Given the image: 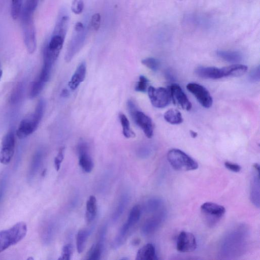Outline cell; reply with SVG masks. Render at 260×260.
<instances>
[{
    "label": "cell",
    "mask_w": 260,
    "mask_h": 260,
    "mask_svg": "<svg viewBox=\"0 0 260 260\" xmlns=\"http://www.w3.org/2000/svg\"><path fill=\"white\" fill-rule=\"evenodd\" d=\"M33 12L23 8L21 16V26L24 42L27 51L33 53L37 48L36 31L33 19Z\"/></svg>",
    "instance_id": "cell-3"
},
{
    "label": "cell",
    "mask_w": 260,
    "mask_h": 260,
    "mask_svg": "<svg viewBox=\"0 0 260 260\" xmlns=\"http://www.w3.org/2000/svg\"><path fill=\"white\" fill-rule=\"evenodd\" d=\"M90 234V231L82 229L78 231L76 237V247L79 253L84 250L87 239Z\"/></svg>",
    "instance_id": "cell-27"
},
{
    "label": "cell",
    "mask_w": 260,
    "mask_h": 260,
    "mask_svg": "<svg viewBox=\"0 0 260 260\" xmlns=\"http://www.w3.org/2000/svg\"><path fill=\"white\" fill-rule=\"evenodd\" d=\"M148 80L144 76L141 75L139 77V81L135 87V90L139 92H145L148 84Z\"/></svg>",
    "instance_id": "cell-35"
},
{
    "label": "cell",
    "mask_w": 260,
    "mask_h": 260,
    "mask_svg": "<svg viewBox=\"0 0 260 260\" xmlns=\"http://www.w3.org/2000/svg\"><path fill=\"white\" fill-rule=\"evenodd\" d=\"M141 214V207L139 205H135L131 210L129 216L125 223L131 228L139 221Z\"/></svg>",
    "instance_id": "cell-28"
},
{
    "label": "cell",
    "mask_w": 260,
    "mask_h": 260,
    "mask_svg": "<svg viewBox=\"0 0 260 260\" xmlns=\"http://www.w3.org/2000/svg\"><path fill=\"white\" fill-rule=\"evenodd\" d=\"M7 176L6 174L3 177L0 184V203L2 200L7 186Z\"/></svg>",
    "instance_id": "cell-42"
},
{
    "label": "cell",
    "mask_w": 260,
    "mask_h": 260,
    "mask_svg": "<svg viewBox=\"0 0 260 260\" xmlns=\"http://www.w3.org/2000/svg\"><path fill=\"white\" fill-rule=\"evenodd\" d=\"M2 76V70L0 68V79Z\"/></svg>",
    "instance_id": "cell-48"
},
{
    "label": "cell",
    "mask_w": 260,
    "mask_h": 260,
    "mask_svg": "<svg viewBox=\"0 0 260 260\" xmlns=\"http://www.w3.org/2000/svg\"><path fill=\"white\" fill-rule=\"evenodd\" d=\"M167 159L171 166L177 171H191L198 168V164L194 159L178 149L170 150Z\"/></svg>",
    "instance_id": "cell-5"
},
{
    "label": "cell",
    "mask_w": 260,
    "mask_h": 260,
    "mask_svg": "<svg viewBox=\"0 0 260 260\" xmlns=\"http://www.w3.org/2000/svg\"><path fill=\"white\" fill-rule=\"evenodd\" d=\"M147 91L150 101L154 107L164 108L170 103L171 96L169 88L149 86Z\"/></svg>",
    "instance_id": "cell-7"
},
{
    "label": "cell",
    "mask_w": 260,
    "mask_h": 260,
    "mask_svg": "<svg viewBox=\"0 0 260 260\" xmlns=\"http://www.w3.org/2000/svg\"><path fill=\"white\" fill-rule=\"evenodd\" d=\"M84 3L83 0H73L71 4V9L72 11L75 14L78 15L83 11Z\"/></svg>",
    "instance_id": "cell-34"
},
{
    "label": "cell",
    "mask_w": 260,
    "mask_h": 260,
    "mask_svg": "<svg viewBox=\"0 0 260 260\" xmlns=\"http://www.w3.org/2000/svg\"><path fill=\"white\" fill-rule=\"evenodd\" d=\"M16 140L13 131L8 132L3 138L0 146V162L10 163L15 152Z\"/></svg>",
    "instance_id": "cell-6"
},
{
    "label": "cell",
    "mask_w": 260,
    "mask_h": 260,
    "mask_svg": "<svg viewBox=\"0 0 260 260\" xmlns=\"http://www.w3.org/2000/svg\"><path fill=\"white\" fill-rule=\"evenodd\" d=\"M23 0H11V14L13 19H17L20 15Z\"/></svg>",
    "instance_id": "cell-31"
},
{
    "label": "cell",
    "mask_w": 260,
    "mask_h": 260,
    "mask_svg": "<svg viewBox=\"0 0 260 260\" xmlns=\"http://www.w3.org/2000/svg\"><path fill=\"white\" fill-rule=\"evenodd\" d=\"M186 88L196 97L203 107L209 108L212 106V98L204 86L197 83L190 82L187 84Z\"/></svg>",
    "instance_id": "cell-9"
},
{
    "label": "cell",
    "mask_w": 260,
    "mask_h": 260,
    "mask_svg": "<svg viewBox=\"0 0 260 260\" xmlns=\"http://www.w3.org/2000/svg\"><path fill=\"white\" fill-rule=\"evenodd\" d=\"M104 244L98 242L93 245L88 252L87 259L98 260L100 259L103 250Z\"/></svg>",
    "instance_id": "cell-30"
},
{
    "label": "cell",
    "mask_w": 260,
    "mask_h": 260,
    "mask_svg": "<svg viewBox=\"0 0 260 260\" xmlns=\"http://www.w3.org/2000/svg\"><path fill=\"white\" fill-rule=\"evenodd\" d=\"M139 243H140L139 239H135L133 241V244L134 245H137L139 244Z\"/></svg>",
    "instance_id": "cell-47"
},
{
    "label": "cell",
    "mask_w": 260,
    "mask_h": 260,
    "mask_svg": "<svg viewBox=\"0 0 260 260\" xmlns=\"http://www.w3.org/2000/svg\"><path fill=\"white\" fill-rule=\"evenodd\" d=\"M131 117L137 125L142 129L145 136L151 138L153 135V126L151 119L138 110Z\"/></svg>",
    "instance_id": "cell-13"
},
{
    "label": "cell",
    "mask_w": 260,
    "mask_h": 260,
    "mask_svg": "<svg viewBox=\"0 0 260 260\" xmlns=\"http://www.w3.org/2000/svg\"><path fill=\"white\" fill-rule=\"evenodd\" d=\"M171 100L174 104L180 107L182 109L189 111L191 108V103L188 100L181 87L177 84H172L169 88Z\"/></svg>",
    "instance_id": "cell-12"
},
{
    "label": "cell",
    "mask_w": 260,
    "mask_h": 260,
    "mask_svg": "<svg viewBox=\"0 0 260 260\" xmlns=\"http://www.w3.org/2000/svg\"><path fill=\"white\" fill-rule=\"evenodd\" d=\"M224 70L225 77H239L245 74L247 71V67L241 64H233L224 67Z\"/></svg>",
    "instance_id": "cell-22"
},
{
    "label": "cell",
    "mask_w": 260,
    "mask_h": 260,
    "mask_svg": "<svg viewBox=\"0 0 260 260\" xmlns=\"http://www.w3.org/2000/svg\"><path fill=\"white\" fill-rule=\"evenodd\" d=\"M197 243L194 235L191 233L182 231L177 239V249L181 252H190L194 251Z\"/></svg>",
    "instance_id": "cell-11"
},
{
    "label": "cell",
    "mask_w": 260,
    "mask_h": 260,
    "mask_svg": "<svg viewBox=\"0 0 260 260\" xmlns=\"http://www.w3.org/2000/svg\"><path fill=\"white\" fill-rule=\"evenodd\" d=\"M190 134L191 137L193 138L197 137V136H198V134L197 133V132L192 130L190 131Z\"/></svg>",
    "instance_id": "cell-46"
},
{
    "label": "cell",
    "mask_w": 260,
    "mask_h": 260,
    "mask_svg": "<svg viewBox=\"0 0 260 260\" xmlns=\"http://www.w3.org/2000/svg\"><path fill=\"white\" fill-rule=\"evenodd\" d=\"M259 66L254 68L250 73L249 75V80L252 82H256L259 81Z\"/></svg>",
    "instance_id": "cell-39"
},
{
    "label": "cell",
    "mask_w": 260,
    "mask_h": 260,
    "mask_svg": "<svg viewBox=\"0 0 260 260\" xmlns=\"http://www.w3.org/2000/svg\"><path fill=\"white\" fill-rule=\"evenodd\" d=\"M45 107L44 101L40 100L34 113L29 117L21 121L16 133L19 139L27 137L36 130L43 117Z\"/></svg>",
    "instance_id": "cell-2"
},
{
    "label": "cell",
    "mask_w": 260,
    "mask_h": 260,
    "mask_svg": "<svg viewBox=\"0 0 260 260\" xmlns=\"http://www.w3.org/2000/svg\"><path fill=\"white\" fill-rule=\"evenodd\" d=\"M162 220V214L155 215L147 219L143 224L141 231L143 235H147L153 233Z\"/></svg>",
    "instance_id": "cell-19"
},
{
    "label": "cell",
    "mask_w": 260,
    "mask_h": 260,
    "mask_svg": "<svg viewBox=\"0 0 260 260\" xmlns=\"http://www.w3.org/2000/svg\"><path fill=\"white\" fill-rule=\"evenodd\" d=\"M160 204V200L158 199H150L145 203V210L147 212H153L158 208Z\"/></svg>",
    "instance_id": "cell-33"
},
{
    "label": "cell",
    "mask_w": 260,
    "mask_h": 260,
    "mask_svg": "<svg viewBox=\"0 0 260 260\" xmlns=\"http://www.w3.org/2000/svg\"><path fill=\"white\" fill-rule=\"evenodd\" d=\"M224 166L226 168L234 172H238L241 169V166L239 165L230 161H225Z\"/></svg>",
    "instance_id": "cell-43"
},
{
    "label": "cell",
    "mask_w": 260,
    "mask_h": 260,
    "mask_svg": "<svg viewBox=\"0 0 260 260\" xmlns=\"http://www.w3.org/2000/svg\"><path fill=\"white\" fill-rule=\"evenodd\" d=\"M142 63L153 71H156L159 67V61L153 57H147L142 60Z\"/></svg>",
    "instance_id": "cell-32"
},
{
    "label": "cell",
    "mask_w": 260,
    "mask_h": 260,
    "mask_svg": "<svg viewBox=\"0 0 260 260\" xmlns=\"http://www.w3.org/2000/svg\"><path fill=\"white\" fill-rule=\"evenodd\" d=\"M164 117L167 122L172 124H178L183 121L181 113L178 110L173 108L167 111Z\"/></svg>",
    "instance_id": "cell-25"
},
{
    "label": "cell",
    "mask_w": 260,
    "mask_h": 260,
    "mask_svg": "<svg viewBox=\"0 0 260 260\" xmlns=\"http://www.w3.org/2000/svg\"><path fill=\"white\" fill-rule=\"evenodd\" d=\"M55 231L54 223L49 220L47 221L42 229L41 238L44 244H49L54 236Z\"/></svg>",
    "instance_id": "cell-20"
},
{
    "label": "cell",
    "mask_w": 260,
    "mask_h": 260,
    "mask_svg": "<svg viewBox=\"0 0 260 260\" xmlns=\"http://www.w3.org/2000/svg\"><path fill=\"white\" fill-rule=\"evenodd\" d=\"M130 229L125 222L123 224L111 244L113 249H117L124 243Z\"/></svg>",
    "instance_id": "cell-23"
},
{
    "label": "cell",
    "mask_w": 260,
    "mask_h": 260,
    "mask_svg": "<svg viewBox=\"0 0 260 260\" xmlns=\"http://www.w3.org/2000/svg\"><path fill=\"white\" fill-rule=\"evenodd\" d=\"M128 200L129 197L126 194H124L121 197L118 205L112 215V218L114 222L116 221L122 214L127 205Z\"/></svg>",
    "instance_id": "cell-26"
},
{
    "label": "cell",
    "mask_w": 260,
    "mask_h": 260,
    "mask_svg": "<svg viewBox=\"0 0 260 260\" xmlns=\"http://www.w3.org/2000/svg\"><path fill=\"white\" fill-rule=\"evenodd\" d=\"M86 73V64L84 62H82L77 67L70 81L69 82L68 85L71 89L74 90L77 89L80 83L84 81Z\"/></svg>",
    "instance_id": "cell-16"
},
{
    "label": "cell",
    "mask_w": 260,
    "mask_h": 260,
    "mask_svg": "<svg viewBox=\"0 0 260 260\" xmlns=\"http://www.w3.org/2000/svg\"><path fill=\"white\" fill-rule=\"evenodd\" d=\"M136 259L137 260L157 259L154 246L151 243H148L143 246L138 250Z\"/></svg>",
    "instance_id": "cell-18"
},
{
    "label": "cell",
    "mask_w": 260,
    "mask_h": 260,
    "mask_svg": "<svg viewBox=\"0 0 260 260\" xmlns=\"http://www.w3.org/2000/svg\"><path fill=\"white\" fill-rule=\"evenodd\" d=\"M216 54L222 59L232 63H237L242 59L241 54L235 51L217 50Z\"/></svg>",
    "instance_id": "cell-21"
},
{
    "label": "cell",
    "mask_w": 260,
    "mask_h": 260,
    "mask_svg": "<svg viewBox=\"0 0 260 260\" xmlns=\"http://www.w3.org/2000/svg\"><path fill=\"white\" fill-rule=\"evenodd\" d=\"M64 151V148H61L59 149L57 156L54 158V165L56 171H58L59 170L61 162L63 159Z\"/></svg>",
    "instance_id": "cell-38"
},
{
    "label": "cell",
    "mask_w": 260,
    "mask_h": 260,
    "mask_svg": "<svg viewBox=\"0 0 260 260\" xmlns=\"http://www.w3.org/2000/svg\"><path fill=\"white\" fill-rule=\"evenodd\" d=\"M88 146L84 142L80 143L77 147L79 154V164L82 169L86 173H90L93 168V162L90 157Z\"/></svg>",
    "instance_id": "cell-14"
},
{
    "label": "cell",
    "mask_w": 260,
    "mask_h": 260,
    "mask_svg": "<svg viewBox=\"0 0 260 260\" xmlns=\"http://www.w3.org/2000/svg\"><path fill=\"white\" fill-rule=\"evenodd\" d=\"M27 225L19 222L9 229L0 231V253L20 242L25 236Z\"/></svg>",
    "instance_id": "cell-4"
},
{
    "label": "cell",
    "mask_w": 260,
    "mask_h": 260,
    "mask_svg": "<svg viewBox=\"0 0 260 260\" xmlns=\"http://www.w3.org/2000/svg\"><path fill=\"white\" fill-rule=\"evenodd\" d=\"M196 75L204 79H218L224 77L223 67H200L195 70Z\"/></svg>",
    "instance_id": "cell-15"
},
{
    "label": "cell",
    "mask_w": 260,
    "mask_h": 260,
    "mask_svg": "<svg viewBox=\"0 0 260 260\" xmlns=\"http://www.w3.org/2000/svg\"><path fill=\"white\" fill-rule=\"evenodd\" d=\"M86 220L87 222H90L94 219L97 213V203L95 197H89L86 202Z\"/></svg>",
    "instance_id": "cell-24"
},
{
    "label": "cell",
    "mask_w": 260,
    "mask_h": 260,
    "mask_svg": "<svg viewBox=\"0 0 260 260\" xmlns=\"http://www.w3.org/2000/svg\"><path fill=\"white\" fill-rule=\"evenodd\" d=\"M22 87L21 85H19L14 91L13 94L11 96V101L13 102H16L19 100L22 93Z\"/></svg>",
    "instance_id": "cell-41"
},
{
    "label": "cell",
    "mask_w": 260,
    "mask_h": 260,
    "mask_svg": "<svg viewBox=\"0 0 260 260\" xmlns=\"http://www.w3.org/2000/svg\"><path fill=\"white\" fill-rule=\"evenodd\" d=\"M38 3V0H26L24 8L34 13Z\"/></svg>",
    "instance_id": "cell-40"
},
{
    "label": "cell",
    "mask_w": 260,
    "mask_h": 260,
    "mask_svg": "<svg viewBox=\"0 0 260 260\" xmlns=\"http://www.w3.org/2000/svg\"><path fill=\"white\" fill-rule=\"evenodd\" d=\"M70 95V92L67 89H63L60 94V95L63 98H67Z\"/></svg>",
    "instance_id": "cell-44"
},
{
    "label": "cell",
    "mask_w": 260,
    "mask_h": 260,
    "mask_svg": "<svg viewBox=\"0 0 260 260\" xmlns=\"http://www.w3.org/2000/svg\"><path fill=\"white\" fill-rule=\"evenodd\" d=\"M253 167L254 168V169L255 171H256V172L259 173V166L258 164H256V163L254 164L253 165Z\"/></svg>",
    "instance_id": "cell-45"
},
{
    "label": "cell",
    "mask_w": 260,
    "mask_h": 260,
    "mask_svg": "<svg viewBox=\"0 0 260 260\" xmlns=\"http://www.w3.org/2000/svg\"><path fill=\"white\" fill-rule=\"evenodd\" d=\"M73 251L72 245L68 244L64 245L62 250L61 257L59 259L69 260L71 259V255Z\"/></svg>",
    "instance_id": "cell-37"
},
{
    "label": "cell",
    "mask_w": 260,
    "mask_h": 260,
    "mask_svg": "<svg viewBox=\"0 0 260 260\" xmlns=\"http://www.w3.org/2000/svg\"><path fill=\"white\" fill-rule=\"evenodd\" d=\"M84 32V29L82 31L74 30L73 36L65 55L67 62L70 61L83 46L85 38Z\"/></svg>",
    "instance_id": "cell-10"
},
{
    "label": "cell",
    "mask_w": 260,
    "mask_h": 260,
    "mask_svg": "<svg viewBox=\"0 0 260 260\" xmlns=\"http://www.w3.org/2000/svg\"><path fill=\"white\" fill-rule=\"evenodd\" d=\"M69 17L66 15L58 16L52 34L46 44L43 51V57L55 62L62 48L67 33Z\"/></svg>",
    "instance_id": "cell-1"
},
{
    "label": "cell",
    "mask_w": 260,
    "mask_h": 260,
    "mask_svg": "<svg viewBox=\"0 0 260 260\" xmlns=\"http://www.w3.org/2000/svg\"><path fill=\"white\" fill-rule=\"evenodd\" d=\"M43 159V153L42 150H39L34 154L29 166L28 172V179L31 181L38 172Z\"/></svg>",
    "instance_id": "cell-17"
},
{
    "label": "cell",
    "mask_w": 260,
    "mask_h": 260,
    "mask_svg": "<svg viewBox=\"0 0 260 260\" xmlns=\"http://www.w3.org/2000/svg\"><path fill=\"white\" fill-rule=\"evenodd\" d=\"M201 210L208 223L211 225L218 222L225 212L223 206L212 202L203 203Z\"/></svg>",
    "instance_id": "cell-8"
},
{
    "label": "cell",
    "mask_w": 260,
    "mask_h": 260,
    "mask_svg": "<svg viewBox=\"0 0 260 260\" xmlns=\"http://www.w3.org/2000/svg\"><path fill=\"white\" fill-rule=\"evenodd\" d=\"M101 21V15L99 13L94 14L91 17L90 25L94 30H98L100 27Z\"/></svg>",
    "instance_id": "cell-36"
},
{
    "label": "cell",
    "mask_w": 260,
    "mask_h": 260,
    "mask_svg": "<svg viewBox=\"0 0 260 260\" xmlns=\"http://www.w3.org/2000/svg\"><path fill=\"white\" fill-rule=\"evenodd\" d=\"M119 117L122 127V133L124 136L127 138L135 137V134L131 129L129 122L126 116L122 113H120Z\"/></svg>",
    "instance_id": "cell-29"
}]
</instances>
